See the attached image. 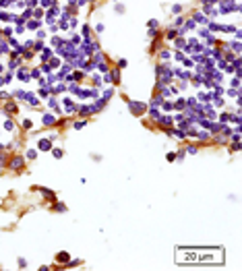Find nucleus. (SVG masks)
Instances as JSON below:
<instances>
[{"label":"nucleus","mask_w":242,"mask_h":271,"mask_svg":"<svg viewBox=\"0 0 242 271\" xmlns=\"http://www.w3.org/2000/svg\"><path fill=\"white\" fill-rule=\"evenodd\" d=\"M8 163H10L8 168H13V170H21V168H23V160H21V157H13Z\"/></svg>","instance_id":"1"},{"label":"nucleus","mask_w":242,"mask_h":271,"mask_svg":"<svg viewBox=\"0 0 242 271\" xmlns=\"http://www.w3.org/2000/svg\"><path fill=\"white\" fill-rule=\"evenodd\" d=\"M25 102H27V104H31V106H37V104H39V99H37L33 93H25Z\"/></svg>","instance_id":"2"},{"label":"nucleus","mask_w":242,"mask_h":271,"mask_svg":"<svg viewBox=\"0 0 242 271\" xmlns=\"http://www.w3.org/2000/svg\"><path fill=\"white\" fill-rule=\"evenodd\" d=\"M39 149H42V151H50V149H52V143L46 141V139H42V141H39Z\"/></svg>","instance_id":"3"},{"label":"nucleus","mask_w":242,"mask_h":271,"mask_svg":"<svg viewBox=\"0 0 242 271\" xmlns=\"http://www.w3.org/2000/svg\"><path fill=\"white\" fill-rule=\"evenodd\" d=\"M42 120H44V124H54V120H56V118H54L52 114H44V118H42Z\"/></svg>","instance_id":"4"},{"label":"nucleus","mask_w":242,"mask_h":271,"mask_svg":"<svg viewBox=\"0 0 242 271\" xmlns=\"http://www.w3.org/2000/svg\"><path fill=\"white\" fill-rule=\"evenodd\" d=\"M128 106H131V110H133L134 114H139V112H141V110L145 108V106H143V104H128Z\"/></svg>","instance_id":"5"},{"label":"nucleus","mask_w":242,"mask_h":271,"mask_svg":"<svg viewBox=\"0 0 242 271\" xmlns=\"http://www.w3.org/2000/svg\"><path fill=\"white\" fill-rule=\"evenodd\" d=\"M4 128H6V131H15V122H13V120H6V122H4Z\"/></svg>","instance_id":"6"},{"label":"nucleus","mask_w":242,"mask_h":271,"mask_svg":"<svg viewBox=\"0 0 242 271\" xmlns=\"http://www.w3.org/2000/svg\"><path fill=\"white\" fill-rule=\"evenodd\" d=\"M58 261H60V263H66V261H68V255H66V252H60V255H58Z\"/></svg>","instance_id":"7"},{"label":"nucleus","mask_w":242,"mask_h":271,"mask_svg":"<svg viewBox=\"0 0 242 271\" xmlns=\"http://www.w3.org/2000/svg\"><path fill=\"white\" fill-rule=\"evenodd\" d=\"M10 112H17V106H15V104H6V114H10Z\"/></svg>","instance_id":"8"},{"label":"nucleus","mask_w":242,"mask_h":271,"mask_svg":"<svg viewBox=\"0 0 242 271\" xmlns=\"http://www.w3.org/2000/svg\"><path fill=\"white\" fill-rule=\"evenodd\" d=\"M194 17H197V21H199V23H207V19H205V15H201V13H197Z\"/></svg>","instance_id":"9"},{"label":"nucleus","mask_w":242,"mask_h":271,"mask_svg":"<svg viewBox=\"0 0 242 271\" xmlns=\"http://www.w3.org/2000/svg\"><path fill=\"white\" fill-rule=\"evenodd\" d=\"M62 155H64V151H62V149H54V157H58V160H60Z\"/></svg>","instance_id":"10"},{"label":"nucleus","mask_w":242,"mask_h":271,"mask_svg":"<svg viewBox=\"0 0 242 271\" xmlns=\"http://www.w3.org/2000/svg\"><path fill=\"white\" fill-rule=\"evenodd\" d=\"M19 267H21V269H25V267H27V261H25V259H19Z\"/></svg>","instance_id":"11"},{"label":"nucleus","mask_w":242,"mask_h":271,"mask_svg":"<svg viewBox=\"0 0 242 271\" xmlns=\"http://www.w3.org/2000/svg\"><path fill=\"white\" fill-rule=\"evenodd\" d=\"M42 4H44V6H52L54 0H42Z\"/></svg>","instance_id":"12"},{"label":"nucleus","mask_w":242,"mask_h":271,"mask_svg":"<svg viewBox=\"0 0 242 271\" xmlns=\"http://www.w3.org/2000/svg\"><path fill=\"white\" fill-rule=\"evenodd\" d=\"M184 108V102H182V99H180V102H176V110H182Z\"/></svg>","instance_id":"13"},{"label":"nucleus","mask_w":242,"mask_h":271,"mask_svg":"<svg viewBox=\"0 0 242 271\" xmlns=\"http://www.w3.org/2000/svg\"><path fill=\"white\" fill-rule=\"evenodd\" d=\"M83 126H85V122H83V120H81V122H75V128H77V131H79V128H83Z\"/></svg>","instance_id":"14"},{"label":"nucleus","mask_w":242,"mask_h":271,"mask_svg":"<svg viewBox=\"0 0 242 271\" xmlns=\"http://www.w3.org/2000/svg\"><path fill=\"white\" fill-rule=\"evenodd\" d=\"M221 122H226V120H230V114H221V118H219Z\"/></svg>","instance_id":"15"},{"label":"nucleus","mask_w":242,"mask_h":271,"mask_svg":"<svg viewBox=\"0 0 242 271\" xmlns=\"http://www.w3.org/2000/svg\"><path fill=\"white\" fill-rule=\"evenodd\" d=\"M27 157H29V160H35V151H27Z\"/></svg>","instance_id":"16"},{"label":"nucleus","mask_w":242,"mask_h":271,"mask_svg":"<svg viewBox=\"0 0 242 271\" xmlns=\"http://www.w3.org/2000/svg\"><path fill=\"white\" fill-rule=\"evenodd\" d=\"M4 35H8V37H10V35H13V29L6 27V29H4Z\"/></svg>","instance_id":"17"},{"label":"nucleus","mask_w":242,"mask_h":271,"mask_svg":"<svg viewBox=\"0 0 242 271\" xmlns=\"http://www.w3.org/2000/svg\"><path fill=\"white\" fill-rule=\"evenodd\" d=\"M27 4H29V6H35V0H27Z\"/></svg>","instance_id":"18"}]
</instances>
